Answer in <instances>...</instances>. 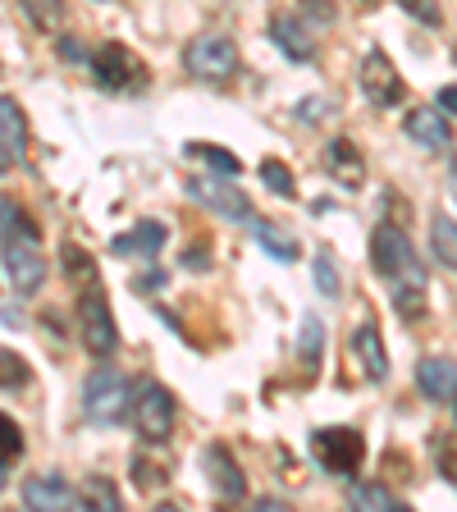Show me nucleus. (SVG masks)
Here are the masks:
<instances>
[{
	"mask_svg": "<svg viewBox=\"0 0 457 512\" xmlns=\"http://www.w3.org/2000/svg\"><path fill=\"white\" fill-rule=\"evenodd\" d=\"M133 485H138L142 494H147V490H160V485H165V471H160L156 462H147L142 453H133Z\"/></svg>",
	"mask_w": 457,
	"mask_h": 512,
	"instance_id": "34",
	"label": "nucleus"
},
{
	"mask_svg": "<svg viewBox=\"0 0 457 512\" xmlns=\"http://www.w3.org/2000/svg\"><path fill=\"white\" fill-rule=\"evenodd\" d=\"M0 490H5V462H0Z\"/></svg>",
	"mask_w": 457,
	"mask_h": 512,
	"instance_id": "44",
	"label": "nucleus"
},
{
	"mask_svg": "<svg viewBox=\"0 0 457 512\" xmlns=\"http://www.w3.org/2000/svg\"><path fill=\"white\" fill-rule=\"evenodd\" d=\"M435 106H439V110H444V115H448V119H453V115H457V87H439V96H435Z\"/></svg>",
	"mask_w": 457,
	"mask_h": 512,
	"instance_id": "39",
	"label": "nucleus"
},
{
	"mask_svg": "<svg viewBox=\"0 0 457 512\" xmlns=\"http://www.w3.org/2000/svg\"><path fill=\"white\" fill-rule=\"evenodd\" d=\"M0 256H5V275H10V284L19 288L23 298L28 293H37L46 279V261H42V247H37V238H5L0 243Z\"/></svg>",
	"mask_w": 457,
	"mask_h": 512,
	"instance_id": "9",
	"label": "nucleus"
},
{
	"mask_svg": "<svg viewBox=\"0 0 457 512\" xmlns=\"http://www.w3.org/2000/svg\"><path fill=\"white\" fill-rule=\"evenodd\" d=\"M320 348H325V325H320L316 311H307V316H302V334H298V357L307 371L320 366Z\"/></svg>",
	"mask_w": 457,
	"mask_h": 512,
	"instance_id": "24",
	"label": "nucleus"
},
{
	"mask_svg": "<svg viewBox=\"0 0 457 512\" xmlns=\"http://www.w3.org/2000/svg\"><path fill=\"white\" fill-rule=\"evenodd\" d=\"M316 288L325 293V298H339V266H334V256H330V247H320L316 252Z\"/></svg>",
	"mask_w": 457,
	"mask_h": 512,
	"instance_id": "31",
	"label": "nucleus"
},
{
	"mask_svg": "<svg viewBox=\"0 0 457 512\" xmlns=\"http://www.w3.org/2000/svg\"><path fill=\"white\" fill-rule=\"evenodd\" d=\"M320 110H325V96H307L302 101V119H320Z\"/></svg>",
	"mask_w": 457,
	"mask_h": 512,
	"instance_id": "40",
	"label": "nucleus"
},
{
	"mask_svg": "<svg viewBox=\"0 0 457 512\" xmlns=\"http://www.w3.org/2000/svg\"><path fill=\"white\" fill-rule=\"evenodd\" d=\"M188 266H192V270H206V266H211V261H206V247H192V256H188Z\"/></svg>",
	"mask_w": 457,
	"mask_h": 512,
	"instance_id": "41",
	"label": "nucleus"
},
{
	"mask_svg": "<svg viewBox=\"0 0 457 512\" xmlns=\"http://www.w3.org/2000/svg\"><path fill=\"white\" fill-rule=\"evenodd\" d=\"M60 266H64V279H69L74 288H96V261H92L87 247L64 243L60 247Z\"/></svg>",
	"mask_w": 457,
	"mask_h": 512,
	"instance_id": "21",
	"label": "nucleus"
},
{
	"mask_svg": "<svg viewBox=\"0 0 457 512\" xmlns=\"http://www.w3.org/2000/svg\"><path fill=\"white\" fill-rule=\"evenodd\" d=\"M261 179H266V188L275 192V197H298V183H293V170H288L284 160H261Z\"/></svg>",
	"mask_w": 457,
	"mask_h": 512,
	"instance_id": "29",
	"label": "nucleus"
},
{
	"mask_svg": "<svg viewBox=\"0 0 457 512\" xmlns=\"http://www.w3.org/2000/svg\"><path fill=\"white\" fill-rule=\"evenodd\" d=\"M448 179H453V192H457V156H453V170H448Z\"/></svg>",
	"mask_w": 457,
	"mask_h": 512,
	"instance_id": "43",
	"label": "nucleus"
},
{
	"mask_svg": "<svg viewBox=\"0 0 457 512\" xmlns=\"http://www.w3.org/2000/svg\"><path fill=\"white\" fill-rule=\"evenodd\" d=\"M394 311L403 320H421V316H426V284H412V279H403V284L394 288Z\"/></svg>",
	"mask_w": 457,
	"mask_h": 512,
	"instance_id": "27",
	"label": "nucleus"
},
{
	"mask_svg": "<svg viewBox=\"0 0 457 512\" xmlns=\"http://www.w3.org/2000/svg\"><path fill=\"white\" fill-rule=\"evenodd\" d=\"M23 453V430L14 416L0 412V462H14Z\"/></svg>",
	"mask_w": 457,
	"mask_h": 512,
	"instance_id": "32",
	"label": "nucleus"
},
{
	"mask_svg": "<svg viewBox=\"0 0 457 512\" xmlns=\"http://www.w3.org/2000/svg\"><path fill=\"white\" fill-rule=\"evenodd\" d=\"M165 238H170V229L160 220H138L128 234L110 238V256H156L165 247Z\"/></svg>",
	"mask_w": 457,
	"mask_h": 512,
	"instance_id": "17",
	"label": "nucleus"
},
{
	"mask_svg": "<svg viewBox=\"0 0 457 512\" xmlns=\"http://www.w3.org/2000/svg\"><path fill=\"white\" fill-rule=\"evenodd\" d=\"M325 165H330V174L343 183V188H362L366 183V160L352 138H334L330 147H325Z\"/></svg>",
	"mask_w": 457,
	"mask_h": 512,
	"instance_id": "18",
	"label": "nucleus"
},
{
	"mask_svg": "<svg viewBox=\"0 0 457 512\" xmlns=\"http://www.w3.org/2000/svg\"><path fill=\"white\" fill-rule=\"evenodd\" d=\"M453 60H457V51H453Z\"/></svg>",
	"mask_w": 457,
	"mask_h": 512,
	"instance_id": "46",
	"label": "nucleus"
},
{
	"mask_svg": "<svg viewBox=\"0 0 457 512\" xmlns=\"http://www.w3.org/2000/svg\"><path fill=\"white\" fill-rule=\"evenodd\" d=\"M133 384H128L124 371H115V366H101V371L87 375L83 384V412L87 421H96V426H119V421H128V412H133Z\"/></svg>",
	"mask_w": 457,
	"mask_h": 512,
	"instance_id": "1",
	"label": "nucleus"
},
{
	"mask_svg": "<svg viewBox=\"0 0 457 512\" xmlns=\"http://www.w3.org/2000/svg\"><path fill=\"white\" fill-rule=\"evenodd\" d=\"M435 462H439V471H444V480L448 485H457V439L453 435H435Z\"/></svg>",
	"mask_w": 457,
	"mask_h": 512,
	"instance_id": "33",
	"label": "nucleus"
},
{
	"mask_svg": "<svg viewBox=\"0 0 457 512\" xmlns=\"http://www.w3.org/2000/svg\"><path fill=\"white\" fill-rule=\"evenodd\" d=\"M183 69L202 83H224L238 74V46L224 32H202L183 46Z\"/></svg>",
	"mask_w": 457,
	"mask_h": 512,
	"instance_id": "3",
	"label": "nucleus"
},
{
	"mask_svg": "<svg viewBox=\"0 0 457 512\" xmlns=\"http://www.w3.org/2000/svg\"><path fill=\"white\" fill-rule=\"evenodd\" d=\"M302 10H307L311 19L320 23V28H330V23L339 19V14H334V5H330V0H302Z\"/></svg>",
	"mask_w": 457,
	"mask_h": 512,
	"instance_id": "38",
	"label": "nucleus"
},
{
	"mask_svg": "<svg viewBox=\"0 0 457 512\" xmlns=\"http://www.w3.org/2000/svg\"><path fill=\"white\" fill-rule=\"evenodd\" d=\"M403 128H407V138H412L416 147H426V151H448L453 147V128H448V115L439 106L407 110Z\"/></svg>",
	"mask_w": 457,
	"mask_h": 512,
	"instance_id": "12",
	"label": "nucleus"
},
{
	"mask_svg": "<svg viewBox=\"0 0 457 512\" xmlns=\"http://www.w3.org/2000/svg\"><path fill=\"white\" fill-rule=\"evenodd\" d=\"M362 92H366V101H371L375 110H389V106H398L403 101V78H398V69L389 64V55L375 46V51H366V60H362Z\"/></svg>",
	"mask_w": 457,
	"mask_h": 512,
	"instance_id": "10",
	"label": "nucleus"
},
{
	"mask_svg": "<svg viewBox=\"0 0 457 512\" xmlns=\"http://www.w3.org/2000/svg\"><path fill=\"white\" fill-rule=\"evenodd\" d=\"M23 503L28 508H46V512H74V508H87L83 503V490H74L64 476L46 471V476H32L23 485Z\"/></svg>",
	"mask_w": 457,
	"mask_h": 512,
	"instance_id": "11",
	"label": "nucleus"
},
{
	"mask_svg": "<svg viewBox=\"0 0 457 512\" xmlns=\"http://www.w3.org/2000/svg\"><path fill=\"white\" fill-rule=\"evenodd\" d=\"M133 416H138V430L147 444H165L174 435V421H179V403H174V394L165 384L142 380L138 398H133Z\"/></svg>",
	"mask_w": 457,
	"mask_h": 512,
	"instance_id": "5",
	"label": "nucleus"
},
{
	"mask_svg": "<svg viewBox=\"0 0 457 512\" xmlns=\"http://www.w3.org/2000/svg\"><path fill=\"white\" fill-rule=\"evenodd\" d=\"M83 503H87L92 512H115V508H119V490L110 485L106 476H87V480H83Z\"/></svg>",
	"mask_w": 457,
	"mask_h": 512,
	"instance_id": "28",
	"label": "nucleus"
},
{
	"mask_svg": "<svg viewBox=\"0 0 457 512\" xmlns=\"http://www.w3.org/2000/svg\"><path fill=\"white\" fill-rule=\"evenodd\" d=\"M14 160H19V156H14V151H10V147H5V142H0V174H5V170H10V165H14Z\"/></svg>",
	"mask_w": 457,
	"mask_h": 512,
	"instance_id": "42",
	"label": "nucleus"
},
{
	"mask_svg": "<svg viewBox=\"0 0 457 512\" xmlns=\"http://www.w3.org/2000/svg\"><path fill=\"white\" fill-rule=\"evenodd\" d=\"M23 14H28V23L37 32H60L64 23V0H19Z\"/></svg>",
	"mask_w": 457,
	"mask_h": 512,
	"instance_id": "26",
	"label": "nucleus"
},
{
	"mask_svg": "<svg viewBox=\"0 0 457 512\" xmlns=\"http://www.w3.org/2000/svg\"><path fill=\"white\" fill-rule=\"evenodd\" d=\"M78 334H83V348L92 357H110L119 343L115 330V316H110V302L101 298V288H83L78 298Z\"/></svg>",
	"mask_w": 457,
	"mask_h": 512,
	"instance_id": "7",
	"label": "nucleus"
},
{
	"mask_svg": "<svg viewBox=\"0 0 457 512\" xmlns=\"http://www.w3.org/2000/svg\"><path fill=\"white\" fill-rule=\"evenodd\" d=\"M87 69H92L96 83L110 87V92H142V87L151 83L147 64L119 42H106L101 51H92V64H87Z\"/></svg>",
	"mask_w": 457,
	"mask_h": 512,
	"instance_id": "4",
	"label": "nucleus"
},
{
	"mask_svg": "<svg viewBox=\"0 0 457 512\" xmlns=\"http://www.w3.org/2000/svg\"><path fill=\"white\" fill-rule=\"evenodd\" d=\"M416 389L430 403H448L457 398V362L453 357H421L416 362Z\"/></svg>",
	"mask_w": 457,
	"mask_h": 512,
	"instance_id": "15",
	"label": "nucleus"
},
{
	"mask_svg": "<svg viewBox=\"0 0 457 512\" xmlns=\"http://www.w3.org/2000/svg\"><path fill=\"white\" fill-rule=\"evenodd\" d=\"M0 142H5L14 156L28 151V119H23L19 101H10V96H0Z\"/></svg>",
	"mask_w": 457,
	"mask_h": 512,
	"instance_id": "20",
	"label": "nucleus"
},
{
	"mask_svg": "<svg viewBox=\"0 0 457 512\" xmlns=\"http://www.w3.org/2000/svg\"><path fill=\"white\" fill-rule=\"evenodd\" d=\"M371 261L375 270H380L384 279H394V284H403V279H412V284H426V270H421V261H416V247L412 238L398 229V224H375L371 234Z\"/></svg>",
	"mask_w": 457,
	"mask_h": 512,
	"instance_id": "2",
	"label": "nucleus"
},
{
	"mask_svg": "<svg viewBox=\"0 0 457 512\" xmlns=\"http://www.w3.org/2000/svg\"><path fill=\"white\" fill-rule=\"evenodd\" d=\"M192 156H202L206 165H215V170H224V174H238L243 165H238V156H229V151H220V147H206V142H192Z\"/></svg>",
	"mask_w": 457,
	"mask_h": 512,
	"instance_id": "36",
	"label": "nucleus"
},
{
	"mask_svg": "<svg viewBox=\"0 0 457 512\" xmlns=\"http://www.w3.org/2000/svg\"><path fill=\"white\" fill-rule=\"evenodd\" d=\"M37 238V224H32V215L23 211L14 197H0V243L5 238Z\"/></svg>",
	"mask_w": 457,
	"mask_h": 512,
	"instance_id": "25",
	"label": "nucleus"
},
{
	"mask_svg": "<svg viewBox=\"0 0 457 512\" xmlns=\"http://www.w3.org/2000/svg\"><path fill=\"white\" fill-rule=\"evenodd\" d=\"M453 407H457V398H453Z\"/></svg>",
	"mask_w": 457,
	"mask_h": 512,
	"instance_id": "47",
	"label": "nucleus"
},
{
	"mask_svg": "<svg viewBox=\"0 0 457 512\" xmlns=\"http://www.w3.org/2000/svg\"><path fill=\"white\" fill-rule=\"evenodd\" d=\"M55 51H60V60H69V64H92V51H87L78 37H60V42H55Z\"/></svg>",
	"mask_w": 457,
	"mask_h": 512,
	"instance_id": "37",
	"label": "nucleus"
},
{
	"mask_svg": "<svg viewBox=\"0 0 457 512\" xmlns=\"http://www.w3.org/2000/svg\"><path fill=\"white\" fill-rule=\"evenodd\" d=\"M188 197L197 206H206L211 215H224V220H252V202H247V192L234 188L229 179H220V174H188Z\"/></svg>",
	"mask_w": 457,
	"mask_h": 512,
	"instance_id": "6",
	"label": "nucleus"
},
{
	"mask_svg": "<svg viewBox=\"0 0 457 512\" xmlns=\"http://www.w3.org/2000/svg\"><path fill=\"white\" fill-rule=\"evenodd\" d=\"M28 380H32L28 362H23L19 352L0 348V389H23V384H28Z\"/></svg>",
	"mask_w": 457,
	"mask_h": 512,
	"instance_id": "30",
	"label": "nucleus"
},
{
	"mask_svg": "<svg viewBox=\"0 0 457 512\" xmlns=\"http://www.w3.org/2000/svg\"><path fill=\"white\" fill-rule=\"evenodd\" d=\"M430 252H435L439 266L457 270V220L453 215L439 211L435 220H430Z\"/></svg>",
	"mask_w": 457,
	"mask_h": 512,
	"instance_id": "22",
	"label": "nucleus"
},
{
	"mask_svg": "<svg viewBox=\"0 0 457 512\" xmlns=\"http://www.w3.org/2000/svg\"><path fill=\"white\" fill-rule=\"evenodd\" d=\"M252 238L261 247H266L270 256H275V261H298V238L288 234L284 224H275V220H252Z\"/></svg>",
	"mask_w": 457,
	"mask_h": 512,
	"instance_id": "19",
	"label": "nucleus"
},
{
	"mask_svg": "<svg viewBox=\"0 0 457 512\" xmlns=\"http://www.w3.org/2000/svg\"><path fill=\"white\" fill-rule=\"evenodd\" d=\"M206 471H211V485H215V494H220V499H229V503H243L247 499V476H243V467H238L234 453H229L224 444L206 448Z\"/></svg>",
	"mask_w": 457,
	"mask_h": 512,
	"instance_id": "14",
	"label": "nucleus"
},
{
	"mask_svg": "<svg viewBox=\"0 0 457 512\" xmlns=\"http://www.w3.org/2000/svg\"><path fill=\"white\" fill-rule=\"evenodd\" d=\"M270 37H275V46L293 64H311V60H316V42H311L307 23L293 19V14H275V19H270Z\"/></svg>",
	"mask_w": 457,
	"mask_h": 512,
	"instance_id": "16",
	"label": "nucleus"
},
{
	"mask_svg": "<svg viewBox=\"0 0 457 512\" xmlns=\"http://www.w3.org/2000/svg\"><path fill=\"white\" fill-rule=\"evenodd\" d=\"M362 5H371V0H362Z\"/></svg>",
	"mask_w": 457,
	"mask_h": 512,
	"instance_id": "45",
	"label": "nucleus"
},
{
	"mask_svg": "<svg viewBox=\"0 0 457 512\" xmlns=\"http://www.w3.org/2000/svg\"><path fill=\"white\" fill-rule=\"evenodd\" d=\"M352 352H357V362H362V371L371 375L375 384L389 380V352H384V339H380V325H375V316L366 311L357 325H352Z\"/></svg>",
	"mask_w": 457,
	"mask_h": 512,
	"instance_id": "13",
	"label": "nucleus"
},
{
	"mask_svg": "<svg viewBox=\"0 0 457 512\" xmlns=\"http://www.w3.org/2000/svg\"><path fill=\"white\" fill-rule=\"evenodd\" d=\"M311 448H316L320 467L330 471V476H352V471L362 467V458H366L362 435H357V430H348V426L316 430V435H311Z\"/></svg>",
	"mask_w": 457,
	"mask_h": 512,
	"instance_id": "8",
	"label": "nucleus"
},
{
	"mask_svg": "<svg viewBox=\"0 0 457 512\" xmlns=\"http://www.w3.org/2000/svg\"><path fill=\"white\" fill-rule=\"evenodd\" d=\"M348 503H352V508H375V512L403 508V503H398V494L384 490V485H375V480H352V485H348Z\"/></svg>",
	"mask_w": 457,
	"mask_h": 512,
	"instance_id": "23",
	"label": "nucleus"
},
{
	"mask_svg": "<svg viewBox=\"0 0 457 512\" xmlns=\"http://www.w3.org/2000/svg\"><path fill=\"white\" fill-rule=\"evenodd\" d=\"M398 10H407L416 23H426V28H439V23H444L439 0H398Z\"/></svg>",
	"mask_w": 457,
	"mask_h": 512,
	"instance_id": "35",
	"label": "nucleus"
}]
</instances>
